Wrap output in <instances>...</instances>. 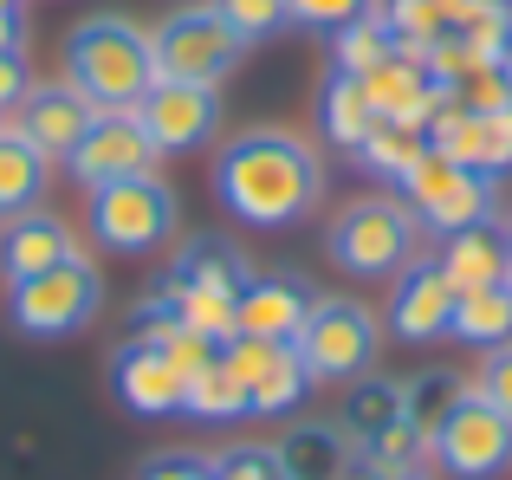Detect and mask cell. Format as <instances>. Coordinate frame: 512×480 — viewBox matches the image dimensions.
<instances>
[{"label": "cell", "mask_w": 512, "mask_h": 480, "mask_svg": "<svg viewBox=\"0 0 512 480\" xmlns=\"http://www.w3.org/2000/svg\"><path fill=\"white\" fill-rule=\"evenodd\" d=\"M156 46V78H195V85H221V72H234L240 52H247V39L234 33V20H227L221 7H182L169 13L163 26L150 33Z\"/></svg>", "instance_id": "9"}, {"label": "cell", "mask_w": 512, "mask_h": 480, "mask_svg": "<svg viewBox=\"0 0 512 480\" xmlns=\"http://www.w3.org/2000/svg\"><path fill=\"white\" fill-rule=\"evenodd\" d=\"M292 20L299 26H318V33H331V26L357 20V13H370V0H286Z\"/></svg>", "instance_id": "39"}, {"label": "cell", "mask_w": 512, "mask_h": 480, "mask_svg": "<svg viewBox=\"0 0 512 480\" xmlns=\"http://www.w3.org/2000/svg\"><path fill=\"white\" fill-rule=\"evenodd\" d=\"M156 163L163 156H156V143H150L137 111H98L91 130L78 137V150L65 156V176L78 189H98V182H117V176H150Z\"/></svg>", "instance_id": "10"}, {"label": "cell", "mask_w": 512, "mask_h": 480, "mask_svg": "<svg viewBox=\"0 0 512 480\" xmlns=\"http://www.w3.org/2000/svg\"><path fill=\"white\" fill-rule=\"evenodd\" d=\"M422 150H428V130H415V124H376L370 137H363L357 163L370 169V176H389V182H402L415 163H422Z\"/></svg>", "instance_id": "28"}, {"label": "cell", "mask_w": 512, "mask_h": 480, "mask_svg": "<svg viewBox=\"0 0 512 480\" xmlns=\"http://www.w3.org/2000/svg\"><path fill=\"white\" fill-rule=\"evenodd\" d=\"M480 169L512 176V104L506 111H480Z\"/></svg>", "instance_id": "36"}, {"label": "cell", "mask_w": 512, "mask_h": 480, "mask_svg": "<svg viewBox=\"0 0 512 480\" xmlns=\"http://www.w3.org/2000/svg\"><path fill=\"white\" fill-rule=\"evenodd\" d=\"M163 279L169 286H201V292H234L240 299V286L253 279V266L227 234H188V240H175V260H169Z\"/></svg>", "instance_id": "18"}, {"label": "cell", "mask_w": 512, "mask_h": 480, "mask_svg": "<svg viewBox=\"0 0 512 480\" xmlns=\"http://www.w3.org/2000/svg\"><path fill=\"white\" fill-rule=\"evenodd\" d=\"M163 299L175 305V318L188 331H208L214 344L234 338V292H201V286H169L163 279Z\"/></svg>", "instance_id": "31"}, {"label": "cell", "mask_w": 512, "mask_h": 480, "mask_svg": "<svg viewBox=\"0 0 512 480\" xmlns=\"http://www.w3.org/2000/svg\"><path fill=\"white\" fill-rule=\"evenodd\" d=\"M325 253L350 279H389L422 253V215L402 195H357L325 228Z\"/></svg>", "instance_id": "3"}, {"label": "cell", "mask_w": 512, "mask_h": 480, "mask_svg": "<svg viewBox=\"0 0 512 480\" xmlns=\"http://www.w3.org/2000/svg\"><path fill=\"white\" fill-rule=\"evenodd\" d=\"M143 130H150L156 156H188L201 143H214V124H221V91L195 85V78H156L137 104Z\"/></svg>", "instance_id": "11"}, {"label": "cell", "mask_w": 512, "mask_h": 480, "mask_svg": "<svg viewBox=\"0 0 512 480\" xmlns=\"http://www.w3.org/2000/svg\"><path fill=\"white\" fill-rule=\"evenodd\" d=\"M78 240H72V221L52 215V208H26V215L0 221V279L20 286L33 273H52L59 260H72Z\"/></svg>", "instance_id": "16"}, {"label": "cell", "mask_w": 512, "mask_h": 480, "mask_svg": "<svg viewBox=\"0 0 512 480\" xmlns=\"http://www.w3.org/2000/svg\"><path fill=\"white\" fill-rule=\"evenodd\" d=\"M500 65H506V72H512V33H506V52H500Z\"/></svg>", "instance_id": "46"}, {"label": "cell", "mask_w": 512, "mask_h": 480, "mask_svg": "<svg viewBox=\"0 0 512 480\" xmlns=\"http://www.w3.org/2000/svg\"><path fill=\"white\" fill-rule=\"evenodd\" d=\"M137 480H214V461H201V455H156V461H143V474Z\"/></svg>", "instance_id": "42"}, {"label": "cell", "mask_w": 512, "mask_h": 480, "mask_svg": "<svg viewBox=\"0 0 512 480\" xmlns=\"http://www.w3.org/2000/svg\"><path fill=\"white\" fill-rule=\"evenodd\" d=\"M331 72H376V65L389 59V52H396V33H389L383 26V13H357V20H344V26H331Z\"/></svg>", "instance_id": "26"}, {"label": "cell", "mask_w": 512, "mask_h": 480, "mask_svg": "<svg viewBox=\"0 0 512 480\" xmlns=\"http://www.w3.org/2000/svg\"><path fill=\"white\" fill-rule=\"evenodd\" d=\"M98 305H104V279L85 253L59 260L52 273H33L20 286H7V318L26 338H72V331H85L98 318Z\"/></svg>", "instance_id": "7"}, {"label": "cell", "mask_w": 512, "mask_h": 480, "mask_svg": "<svg viewBox=\"0 0 512 480\" xmlns=\"http://www.w3.org/2000/svg\"><path fill=\"white\" fill-rule=\"evenodd\" d=\"M163 357H169L175 370H182V383H188V377H201V370L221 357V344H214L208 331H188V325H182V331H175V338L163 344Z\"/></svg>", "instance_id": "37"}, {"label": "cell", "mask_w": 512, "mask_h": 480, "mask_svg": "<svg viewBox=\"0 0 512 480\" xmlns=\"http://www.w3.org/2000/svg\"><path fill=\"white\" fill-rule=\"evenodd\" d=\"M376 13H383V26L396 33V46H402V52H415V59H422V52L435 46L441 33H454V26H448V7H441V0H376Z\"/></svg>", "instance_id": "29"}, {"label": "cell", "mask_w": 512, "mask_h": 480, "mask_svg": "<svg viewBox=\"0 0 512 480\" xmlns=\"http://www.w3.org/2000/svg\"><path fill=\"white\" fill-rule=\"evenodd\" d=\"M91 208V240H98L104 253H124V260H137V253H156L175 240V189L163 176H117V182H98V189H85Z\"/></svg>", "instance_id": "4"}, {"label": "cell", "mask_w": 512, "mask_h": 480, "mask_svg": "<svg viewBox=\"0 0 512 480\" xmlns=\"http://www.w3.org/2000/svg\"><path fill=\"white\" fill-rule=\"evenodd\" d=\"M376 124H383V117H376V104H370V91H363V78H357V72H331L325 91H318V130H325L331 150L357 156L363 137H370Z\"/></svg>", "instance_id": "21"}, {"label": "cell", "mask_w": 512, "mask_h": 480, "mask_svg": "<svg viewBox=\"0 0 512 480\" xmlns=\"http://www.w3.org/2000/svg\"><path fill=\"white\" fill-rule=\"evenodd\" d=\"M363 91H370V104H376L383 124H415V130H422L428 117L441 111V98H448V85H441L415 52H402V46L389 52L376 72H363Z\"/></svg>", "instance_id": "13"}, {"label": "cell", "mask_w": 512, "mask_h": 480, "mask_svg": "<svg viewBox=\"0 0 512 480\" xmlns=\"http://www.w3.org/2000/svg\"><path fill=\"white\" fill-rule=\"evenodd\" d=\"M214 480H279V461L260 442H234L214 455Z\"/></svg>", "instance_id": "35"}, {"label": "cell", "mask_w": 512, "mask_h": 480, "mask_svg": "<svg viewBox=\"0 0 512 480\" xmlns=\"http://www.w3.org/2000/svg\"><path fill=\"white\" fill-rule=\"evenodd\" d=\"M130 338H137V344H169L175 338V331H182V318H175V305L163 299V292H156V299H143L137 305V312H130Z\"/></svg>", "instance_id": "38"}, {"label": "cell", "mask_w": 512, "mask_h": 480, "mask_svg": "<svg viewBox=\"0 0 512 480\" xmlns=\"http://www.w3.org/2000/svg\"><path fill=\"white\" fill-rule=\"evenodd\" d=\"M461 390H467V383L454 377V370H422V377L402 383V416H409L422 435H435V422L454 409V396H461Z\"/></svg>", "instance_id": "32"}, {"label": "cell", "mask_w": 512, "mask_h": 480, "mask_svg": "<svg viewBox=\"0 0 512 480\" xmlns=\"http://www.w3.org/2000/svg\"><path fill=\"white\" fill-rule=\"evenodd\" d=\"M448 338L461 344H480V351H493V344L512 338V286H474V292H454V318H448Z\"/></svg>", "instance_id": "24"}, {"label": "cell", "mask_w": 512, "mask_h": 480, "mask_svg": "<svg viewBox=\"0 0 512 480\" xmlns=\"http://www.w3.org/2000/svg\"><path fill=\"white\" fill-rule=\"evenodd\" d=\"M26 91H33V65H26V52H0V117L20 111Z\"/></svg>", "instance_id": "41"}, {"label": "cell", "mask_w": 512, "mask_h": 480, "mask_svg": "<svg viewBox=\"0 0 512 480\" xmlns=\"http://www.w3.org/2000/svg\"><path fill=\"white\" fill-rule=\"evenodd\" d=\"M500 240H506V253H512V215H506V221H500Z\"/></svg>", "instance_id": "45"}, {"label": "cell", "mask_w": 512, "mask_h": 480, "mask_svg": "<svg viewBox=\"0 0 512 480\" xmlns=\"http://www.w3.org/2000/svg\"><path fill=\"white\" fill-rule=\"evenodd\" d=\"M350 468H383V474H415V468H428V435L415 429L409 416L402 422H389L376 442H363L357 448V461Z\"/></svg>", "instance_id": "30"}, {"label": "cell", "mask_w": 512, "mask_h": 480, "mask_svg": "<svg viewBox=\"0 0 512 480\" xmlns=\"http://www.w3.org/2000/svg\"><path fill=\"white\" fill-rule=\"evenodd\" d=\"M214 7L234 20V33L247 39V46H253V39H266V33H279V26H292L286 0H214Z\"/></svg>", "instance_id": "34"}, {"label": "cell", "mask_w": 512, "mask_h": 480, "mask_svg": "<svg viewBox=\"0 0 512 480\" xmlns=\"http://www.w3.org/2000/svg\"><path fill=\"white\" fill-rule=\"evenodd\" d=\"M312 299L318 292L305 286V279H292V273H253L247 286H240V299H234V331L292 344L299 325H305V312H312Z\"/></svg>", "instance_id": "15"}, {"label": "cell", "mask_w": 512, "mask_h": 480, "mask_svg": "<svg viewBox=\"0 0 512 480\" xmlns=\"http://www.w3.org/2000/svg\"><path fill=\"white\" fill-rule=\"evenodd\" d=\"M182 416H195V422H240V416H253V390L221 364V357H214L201 377H188Z\"/></svg>", "instance_id": "25"}, {"label": "cell", "mask_w": 512, "mask_h": 480, "mask_svg": "<svg viewBox=\"0 0 512 480\" xmlns=\"http://www.w3.org/2000/svg\"><path fill=\"white\" fill-rule=\"evenodd\" d=\"M273 461H279V480H344L357 455H350L338 422H292L273 442Z\"/></svg>", "instance_id": "19"}, {"label": "cell", "mask_w": 512, "mask_h": 480, "mask_svg": "<svg viewBox=\"0 0 512 480\" xmlns=\"http://www.w3.org/2000/svg\"><path fill=\"white\" fill-rule=\"evenodd\" d=\"M448 318H454V286L435 260H409L396 273V292H389V331L402 344H428V338H448Z\"/></svg>", "instance_id": "14"}, {"label": "cell", "mask_w": 512, "mask_h": 480, "mask_svg": "<svg viewBox=\"0 0 512 480\" xmlns=\"http://www.w3.org/2000/svg\"><path fill=\"white\" fill-rule=\"evenodd\" d=\"M454 98H461L467 111H506L512 104V72L500 59H487V65H474V72L454 85Z\"/></svg>", "instance_id": "33"}, {"label": "cell", "mask_w": 512, "mask_h": 480, "mask_svg": "<svg viewBox=\"0 0 512 480\" xmlns=\"http://www.w3.org/2000/svg\"><path fill=\"white\" fill-rule=\"evenodd\" d=\"M299 364L312 370V383H350L376 364V318L357 299H312L299 338H292Z\"/></svg>", "instance_id": "8"}, {"label": "cell", "mask_w": 512, "mask_h": 480, "mask_svg": "<svg viewBox=\"0 0 512 480\" xmlns=\"http://www.w3.org/2000/svg\"><path fill=\"white\" fill-rule=\"evenodd\" d=\"M247 390H253V416H286V409L305 403L312 370L299 364V351H292V344H273V357L260 364V377H253Z\"/></svg>", "instance_id": "27"}, {"label": "cell", "mask_w": 512, "mask_h": 480, "mask_svg": "<svg viewBox=\"0 0 512 480\" xmlns=\"http://www.w3.org/2000/svg\"><path fill=\"white\" fill-rule=\"evenodd\" d=\"M65 78L98 111H137L143 91L156 85V46L124 13H91L65 33Z\"/></svg>", "instance_id": "2"}, {"label": "cell", "mask_w": 512, "mask_h": 480, "mask_svg": "<svg viewBox=\"0 0 512 480\" xmlns=\"http://www.w3.org/2000/svg\"><path fill=\"white\" fill-rule=\"evenodd\" d=\"M46 182H52V163L13 124H0V221L39 208L46 202Z\"/></svg>", "instance_id": "22"}, {"label": "cell", "mask_w": 512, "mask_h": 480, "mask_svg": "<svg viewBox=\"0 0 512 480\" xmlns=\"http://www.w3.org/2000/svg\"><path fill=\"white\" fill-rule=\"evenodd\" d=\"M428 461L448 480H500L512 468V416L467 383L428 435Z\"/></svg>", "instance_id": "6"}, {"label": "cell", "mask_w": 512, "mask_h": 480, "mask_svg": "<svg viewBox=\"0 0 512 480\" xmlns=\"http://www.w3.org/2000/svg\"><path fill=\"white\" fill-rule=\"evenodd\" d=\"M214 202L247 228H299L325 202V163L292 130H240L214 156Z\"/></svg>", "instance_id": "1"}, {"label": "cell", "mask_w": 512, "mask_h": 480, "mask_svg": "<svg viewBox=\"0 0 512 480\" xmlns=\"http://www.w3.org/2000/svg\"><path fill=\"white\" fill-rule=\"evenodd\" d=\"M350 480H428V468H415V474H383V468H357Z\"/></svg>", "instance_id": "44"}, {"label": "cell", "mask_w": 512, "mask_h": 480, "mask_svg": "<svg viewBox=\"0 0 512 480\" xmlns=\"http://www.w3.org/2000/svg\"><path fill=\"white\" fill-rule=\"evenodd\" d=\"M0 52H26V0H0Z\"/></svg>", "instance_id": "43"}, {"label": "cell", "mask_w": 512, "mask_h": 480, "mask_svg": "<svg viewBox=\"0 0 512 480\" xmlns=\"http://www.w3.org/2000/svg\"><path fill=\"white\" fill-rule=\"evenodd\" d=\"M111 390L124 396V409H137V416H175L182 409V370L163 357V344H137L124 338L111 357Z\"/></svg>", "instance_id": "17"}, {"label": "cell", "mask_w": 512, "mask_h": 480, "mask_svg": "<svg viewBox=\"0 0 512 480\" xmlns=\"http://www.w3.org/2000/svg\"><path fill=\"white\" fill-rule=\"evenodd\" d=\"M389 422H402V383L370 377V370H363V377H350L344 409H338V429H344L350 455H357L363 442H376V435H383Z\"/></svg>", "instance_id": "23"}, {"label": "cell", "mask_w": 512, "mask_h": 480, "mask_svg": "<svg viewBox=\"0 0 512 480\" xmlns=\"http://www.w3.org/2000/svg\"><path fill=\"white\" fill-rule=\"evenodd\" d=\"M402 202L422 215V234H454V228H493L500 221V176L461 169L441 150H422V163L396 182Z\"/></svg>", "instance_id": "5"}, {"label": "cell", "mask_w": 512, "mask_h": 480, "mask_svg": "<svg viewBox=\"0 0 512 480\" xmlns=\"http://www.w3.org/2000/svg\"><path fill=\"white\" fill-rule=\"evenodd\" d=\"M506 286H512V273H506Z\"/></svg>", "instance_id": "47"}, {"label": "cell", "mask_w": 512, "mask_h": 480, "mask_svg": "<svg viewBox=\"0 0 512 480\" xmlns=\"http://www.w3.org/2000/svg\"><path fill=\"white\" fill-rule=\"evenodd\" d=\"M474 390H480V396H493V403H500L506 416H512V338H506V344H493V351H487V364H480Z\"/></svg>", "instance_id": "40"}, {"label": "cell", "mask_w": 512, "mask_h": 480, "mask_svg": "<svg viewBox=\"0 0 512 480\" xmlns=\"http://www.w3.org/2000/svg\"><path fill=\"white\" fill-rule=\"evenodd\" d=\"M435 266L448 273L454 292L500 286V279L512 273V253H506V240H500V221H493V228H454V234H441Z\"/></svg>", "instance_id": "20"}, {"label": "cell", "mask_w": 512, "mask_h": 480, "mask_svg": "<svg viewBox=\"0 0 512 480\" xmlns=\"http://www.w3.org/2000/svg\"><path fill=\"white\" fill-rule=\"evenodd\" d=\"M91 117H98V104L85 98V91L72 85V78H52V85H33L20 98V111H13V130H20L26 143H33L46 163H65V156L78 150V137L91 130Z\"/></svg>", "instance_id": "12"}]
</instances>
